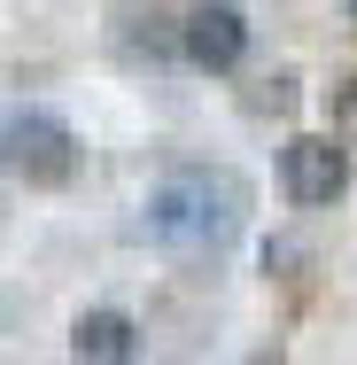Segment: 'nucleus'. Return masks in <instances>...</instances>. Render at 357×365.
<instances>
[{
	"label": "nucleus",
	"instance_id": "obj_1",
	"mask_svg": "<svg viewBox=\"0 0 357 365\" xmlns=\"http://www.w3.org/2000/svg\"><path fill=\"white\" fill-rule=\"evenodd\" d=\"M241 210H249L241 179H225V171H179V179H163L148 195V241H163L179 257H210V249L233 241Z\"/></svg>",
	"mask_w": 357,
	"mask_h": 365
},
{
	"label": "nucleus",
	"instance_id": "obj_6",
	"mask_svg": "<svg viewBox=\"0 0 357 365\" xmlns=\"http://www.w3.org/2000/svg\"><path fill=\"white\" fill-rule=\"evenodd\" d=\"M350 16H357V0H350Z\"/></svg>",
	"mask_w": 357,
	"mask_h": 365
},
{
	"label": "nucleus",
	"instance_id": "obj_4",
	"mask_svg": "<svg viewBox=\"0 0 357 365\" xmlns=\"http://www.w3.org/2000/svg\"><path fill=\"white\" fill-rule=\"evenodd\" d=\"M179 47H187L195 71H241V55H249V16H241L233 0H202V8L179 24Z\"/></svg>",
	"mask_w": 357,
	"mask_h": 365
},
{
	"label": "nucleus",
	"instance_id": "obj_5",
	"mask_svg": "<svg viewBox=\"0 0 357 365\" xmlns=\"http://www.w3.org/2000/svg\"><path fill=\"white\" fill-rule=\"evenodd\" d=\"M78 365H133V350H140V334H133V319L125 311H86L71 334Z\"/></svg>",
	"mask_w": 357,
	"mask_h": 365
},
{
	"label": "nucleus",
	"instance_id": "obj_3",
	"mask_svg": "<svg viewBox=\"0 0 357 365\" xmlns=\"http://www.w3.org/2000/svg\"><path fill=\"white\" fill-rule=\"evenodd\" d=\"M280 179L287 195L303 202V210H326V202H342V187H350V148L334 140V133H295L280 155Z\"/></svg>",
	"mask_w": 357,
	"mask_h": 365
},
{
	"label": "nucleus",
	"instance_id": "obj_2",
	"mask_svg": "<svg viewBox=\"0 0 357 365\" xmlns=\"http://www.w3.org/2000/svg\"><path fill=\"white\" fill-rule=\"evenodd\" d=\"M0 155L31 179V187H63L78 171V140L63 117H47V109H24V117H8L0 125Z\"/></svg>",
	"mask_w": 357,
	"mask_h": 365
},
{
	"label": "nucleus",
	"instance_id": "obj_7",
	"mask_svg": "<svg viewBox=\"0 0 357 365\" xmlns=\"http://www.w3.org/2000/svg\"><path fill=\"white\" fill-rule=\"evenodd\" d=\"M264 365H272V358H264Z\"/></svg>",
	"mask_w": 357,
	"mask_h": 365
}]
</instances>
